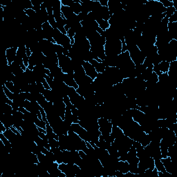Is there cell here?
<instances>
[{"label":"cell","instance_id":"8992f818","mask_svg":"<svg viewBox=\"0 0 177 177\" xmlns=\"http://www.w3.org/2000/svg\"><path fill=\"white\" fill-rule=\"evenodd\" d=\"M74 74H68V73H64V80L63 82L66 84L67 86L75 88V89H77L78 88V85L76 83V82L75 81L74 79Z\"/></svg>","mask_w":177,"mask_h":177},{"label":"cell","instance_id":"ba28073f","mask_svg":"<svg viewBox=\"0 0 177 177\" xmlns=\"http://www.w3.org/2000/svg\"><path fill=\"white\" fill-rule=\"evenodd\" d=\"M117 170L121 172L124 174L129 172V164L127 161H119L118 162Z\"/></svg>","mask_w":177,"mask_h":177},{"label":"cell","instance_id":"9a60e30c","mask_svg":"<svg viewBox=\"0 0 177 177\" xmlns=\"http://www.w3.org/2000/svg\"><path fill=\"white\" fill-rule=\"evenodd\" d=\"M154 166L157 168L158 172H161L163 173H165L166 170L164 167V165L161 159H154Z\"/></svg>","mask_w":177,"mask_h":177},{"label":"cell","instance_id":"3957f363","mask_svg":"<svg viewBox=\"0 0 177 177\" xmlns=\"http://www.w3.org/2000/svg\"><path fill=\"white\" fill-rule=\"evenodd\" d=\"M98 123L99 125V130L102 136L111 134L113 126L111 121L105 118H100L98 119Z\"/></svg>","mask_w":177,"mask_h":177},{"label":"cell","instance_id":"8fae6325","mask_svg":"<svg viewBox=\"0 0 177 177\" xmlns=\"http://www.w3.org/2000/svg\"><path fill=\"white\" fill-rule=\"evenodd\" d=\"M111 134L115 139L121 138V137L123 136L124 135H125L123 132V130H122L118 126H116V125L112 126V129H111Z\"/></svg>","mask_w":177,"mask_h":177},{"label":"cell","instance_id":"d4e9b609","mask_svg":"<svg viewBox=\"0 0 177 177\" xmlns=\"http://www.w3.org/2000/svg\"><path fill=\"white\" fill-rule=\"evenodd\" d=\"M6 130V128L1 122H0V132L4 133Z\"/></svg>","mask_w":177,"mask_h":177},{"label":"cell","instance_id":"e0dca14e","mask_svg":"<svg viewBox=\"0 0 177 177\" xmlns=\"http://www.w3.org/2000/svg\"><path fill=\"white\" fill-rule=\"evenodd\" d=\"M34 123L35 124V125H36L37 127H41L42 128V129H46V123L43 121V120H40L37 118L34 121Z\"/></svg>","mask_w":177,"mask_h":177},{"label":"cell","instance_id":"ac0fdd59","mask_svg":"<svg viewBox=\"0 0 177 177\" xmlns=\"http://www.w3.org/2000/svg\"><path fill=\"white\" fill-rule=\"evenodd\" d=\"M159 1L161 2V3L163 4L164 7L166 8L171 7V6H174L173 1H172V0H159Z\"/></svg>","mask_w":177,"mask_h":177},{"label":"cell","instance_id":"7a4b0ae2","mask_svg":"<svg viewBox=\"0 0 177 177\" xmlns=\"http://www.w3.org/2000/svg\"><path fill=\"white\" fill-rule=\"evenodd\" d=\"M58 65L62 69L64 73L68 74H74L71 59L69 56H66L63 54L58 55Z\"/></svg>","mask_w":177,"mask_h":177},{"label":"cell","instance_id":"d6986e66","mask_svg":"<svg viewBox=\"0 0 177 177\" xmlns=\"http://www.w3.org/2000/svg\"><path fill=\"white\" fill-rule=\"evenodd\" d=\"M48 143H49L50 148H56V147H59V146H60L59 141L54 138L49 139V140H48Z\"/></svg>","mask_w":177,"mask_h":177},{"label":"cell","instance_id":"cb8c5ba5","mask_svg":"<svg viewBox=\"0 0 177 177\" xmlns=\"http://www.w3.org/2000/svg\"><path fill=\"white\" fill-rule=\"evenodd\" d=\"M100 1L101 6H108V0H98Z\"/></svg>","mask_w":177,"mask_h":177},{"label":"cell","instance_id":"2e32d148","mask_svg":"<svg viewBox=\"0 0 177 177\" xmlns=\"http://www.w3.org/2000/svg\"><path fill=\"white\" fill-rule=\"evenodd\" d=\"M176 8L174 7V6H171V7L167 8H166V11H165V17L169 19L170 17H171L172 15H173L174 12H176Z\"/></svg>","mask_w":177,"mask_h":177},{"label":"cell","instance_id":"4fadbf2b","mask_svg":"<svg viewBox=\"0 0 177 177\" xmlns=\"http://www.w3.org/2000/svg\"><path fill=\"white\" fill-rule=\"evenodd\" d=\"M96 22L98 23L99 27L102 29L103 31H106L110 27V24H109L108 21L102 20V19H98L96 20Z\"/></svg>","mask_w":177,"mask_h":177},{"label":"cell","instance_id":"5b68a950","mask_svg":"<svg viewBox=\"0 0 177 177\" xmlns=\"http://www.w3.org/2000/svg\"><path fill=\"white\" fill-rule=\"evenodd\" d=\"M18 49V46H14V47H11L6 49V60H7L8 65H9V66L11 65L12 63L14 62L15 59Z\"/></svg>","mask_w":177,"mask_h":177},{"label":"cell","instance_id":"9c48e42d","mask_svg":"<svg viewBox=\"0 0 177 177\" xmlns=\"http://www.w3.org/2000/svg\"><path fill=\"white\" fill-rule=\"evenodd\" d=\"M61 12H62V14L64 15L66 20H69V19L72 18L75 15L72 11V10H71V7H69V6L62 5V6H61Z\"/></svg>","mask_w":177,"mask_h":177},{"label":"cell","instance_id":"6da1fadb","mask_svg":"<svg viewBox=\"0 0 177 177\" xmlns=\"http://www.w3.org/2000/svg\"><path fill=\"white\" fill-rule=\"evenodd\" d=\"M53 38L56 41L57 44L62 46L66 49L69 50L71 48L72 45L71 44L70 38L67 36V35H64L61 33L58 29H54Z\"/></svg>","mask_w":177,"mask_h":177},{"label":"cell","instance_id":"7c38bea8","mask_svg":"<svg viewBox=\"0 0 177 177\" xmlns=\"http://www.w3.org/2000/svg\"><path fill=\"white\" fill-rule=\"evenodd\" d=\"M74 3H73L71 6V10L73 12V13L75 15H78L82 12V5L80 4V0H73Z\"/></svg>","mask_w":177,"mask_h":177},{"label":"cell","instance_id":"ffe728a7","mask_svg":"<svg viewBox=\"0 0 177 177\" xmlns=\"http://www.w3.org/2000/svg\"><path fill=\"white\" fill-rule=\"evenodd\" d=\"M60 1L62 6H69V7H71V5L74 3L73 0H60Z\"/></svg>","mask_w":177,"mask_h":177},{"label":"cell","instance_id":"603a6c76","mask_svg":"<svg viewBox=\"0 0 177 177\" xmlns=\"http://www.w3.org/2000/svg\"><path fill=\"white\" fill-rule=\"evenodd\" d=\"M42 85L44 86V87L45 88V89H51V88H50V87L49 85H48L47 82H46L45 78H44L42 80Z\"/></svg>","mask_w":177,"mask_h":177},{"label":"cell","instance_id":"44dd1931","mask_svg":"<svg viewBox=\"0 0 177 177\" xmlns=\"http://www.w3.org/2000/svg\"><path fill=\"white\" fill-rule=\"evenodd\" d=\"M153 72H154L158 76H159L161 73H163L161 72V71H160L159 64H153Z\"/></svg>","mask_w":177,"mask_h":177},{"label":"cell","instance_id":"7402d4cb","mask_svg":"<svg viewBox=\"0 0 177 177\" xmlns=\"http://www.w3.org/2000/svg\"><path fill=\"white\" fill-rule=\"evenodd\" d=\"M168 21L169 22H177V13H176V10L174 13L170 17V18L168 19Z\"/></svg>","mask_w":177,"mask_h":177},{"label":"cell","instance_id":"277c9868","mask_svg":"<svg viewBox=\"0 0 177 177\" xmlns=\"http://www.w3.org/2000/svg\"><path fill=\"white\" fill-rule=\"evenodd\" d=\"M82 65H83L84 70L85 71L86 75H87V76L90 77L91 78L94 80L98 74V72H97L96 70V69L94 68V67L88 62H83Z\"/></svg>","mask_w":177,"mask_h":177},{"label":"cell","instance_id":"52a82bcc","mask_svg":"<svg viewBox=\"0 0 177 177\" xmlns=\"http://www.w3.org/2000/svg\"><path fill=\"white\" fill-rule=\"evenodd\" d=\"M161 161L163 163L164 167L166 170V172H169L170 174H172L174 172V166L172 165V161L171 160V158L167 157L166 158H164V159H161Z\"/></svg>","mask_w":177,"mask_h":177},{"label":"cell","instance_id":"30bf717a","mask_svg":"<svg viewBox=\"0 0 177 177\" xmlns=\"http://www.w3.org/2000/svg\"><path fill=\"white\" fill-rule=\"evenodd\" d=\"M89 62L94 67V68L96 69L98 73H102L105 71L106 67H105V65L102 62H98V61L95 60L94 59L92 60H91Z\"/></svg>","mask_w":177,"mask_h":177},{"label":"cell","instance_id":"5bb4252c","mask_svg":"<svg viewBox=\"0 0 177 177\" xmlns=\"http://www.w3.org/2000/svg\"><path fill=\"white\" fill-rule=\"evenodd\" d=\"M159 67L161 73H167L170 68V62L162 61L159 64Z\"/></svg>","mask_w":177,"mask_h":177}]
</instances>
